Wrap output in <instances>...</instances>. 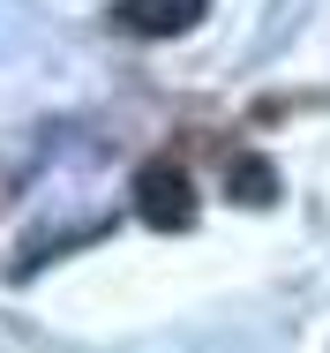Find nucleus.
I'll return each instance as SVG.
<instances>
[{"label": "nucleus", "instance_id": "f257e3e1", "mask_svg": "<svg viewBox=\"0 0 330 353\" xmlns=\"http://www.w3.org/2000/svg\"><path fill=\"white\" fill-rule=\"evenodd\" d=\"M135 211H143V225H158V233L196 225V188H188V173H181V165H143V173H135Z\"/></svg>", "mask_w": 330, "mask_h": 353}, {"label": "nucleus", "instance_id": "f03ea898", "mask_svg": "<svg viewBox=\"0 0 330 353\" xmlns=\"http://www.w3.org/2000/svg\"><path fill=\"white\" fill-rule=\"evenodd\" d=\"M203 8L210 0H121L113 15H121V30H135V38H181V30H196Z\"/></svg>", "mask_w": 330, "mask_h": 353}, {"label": "nucleus", "instance_id": "7ed1b4c3", "mask_svg": "<svg viewBox=\"0 0 330 353\" xmlns=\"http://www.w3.org/2000/svg\"><path fill=\"white\" fill-rule=\"evenodd\" d=\"M233 181L248 188V203H270V165H256V158H240V165H233Z\"/></svg>", "mask_w": 330, "mask_h": 353}]
</instances>
